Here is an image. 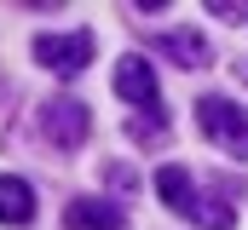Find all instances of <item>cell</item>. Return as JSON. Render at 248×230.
I'll return each instance as SVG.
<instances>
[{"label":"cell","instance_id":"1","mask_svg":"<svg viewBox=\"0 0 248 230\" xmlns=\"http://www.w3.org/2000/svg\"><path fill=\"white\" fill-rule=\"evenodd\" d=\"M116 92L127 98V110L139 115L127 132L139 138V144H156L162 138V127H168V110H162V86H156V63H144L139 52H127L116 63Z\"/></svg>","mask_w":248,"mask_h":230},{"label":"cell","instance_id":"2","mask_svg":"<svg viewBox=\"0 0 248 230\" xmlns=\"http://www.w3.org/2000/svg\"><path fill=\"white\" fill-rule=\"evenodd\" d=\"M156 196H162L173 213H185L190 225H202V230H231L237 225V213H231L219 196H202V190L190 184V167H179V161L156 167Z\"/></svg>","mask_w":248,"mask_h":230},{"label":"cell","instance_id":"3","mask_svg":"<svg viewBox=\"0 0 248 230\" xmlns=\"http://www.w3.org/2000/svg\"><path fill=\"white\" fill-rule=\"evenodd\" d=\"M196 127L225 150V156H237V161H248V110L237 104V98H219V92H208L202 104H196Z\"/></svg>","mask_w":248,"mask_h":230},{"label":"cell","instance_id":"4","mask_svg":"<svg viewBox=\"0 0 248 230\" xmlns=\"http://www.w3.org/2000/svg\"><path fill=\"white\" fill-rule=\"evenodd\" d=\"M35 121H41V138H46L52 150H81V138L93 132L87 104H81V98H63V92H58V98H46Z\"/></svg>","mask_w":248,"mask_h":230},{"label":"cell","instance_id":"5","mask_svg":"<svg viewBox=\"0 0 248 230\" xmlns=\"http://www.w3.org/2000/svg\"><path fill=\"white\" fill-rule=\"evenodd\" d=\"M35 63H46L52 75H81L93 63V35L69 29V35H35Z\"/></svg>","mask_w":248,"mask_h":230},{"label":"cell","instance_id":"6","mask_svg":"<svg viewBox=\"0 0 248 230\" xmlns=\"http://www.w3.org/2000/svg\"><path fill=\"white\" fill-rule=\"evenodd\" d=\"M63 225L69 230H127V207L104 201V196H81V201L63 207Z\"/></svg>","mask_w":248,"mask_h":230},{"label":"cell","instance_id":"7","mask_svg":"<svg viewBox=\"0 0 248 230\" xmlns=\"http://www.w3.org/2000/svg\"><path fill=\"white\" fill-rule=\"evenodd\" d=\"M35 219V190L17 178V172H0V225H29Z\"/></svg>","mask_w":248,"mask_h":230},{"label":"cell","instance_id":"8","mask_svg":"<svg viewBox=\"0 0 248 230\" xmlns=\"http://www.w3.org/2000/svg\"><path fill=\"white\" fill-rule=\"evenodd\" d=\"M162 52L173 58L179 69H208V63H214V46H208L196 29H173V35H162Z\"/></svg>","mask_w":248,"mask_h":230},{"label":"cell","instance_id":"9","mask_svg":"<svg viewBox=\"0 0 248 230\" xmlns=\"http://www.w3.org/2000/svg\"><path fill=\"white\" fill-rule=\"evenodd\" d=\"M104 178H110V190H122V196H133V190H139V172L122 167V161H110V167H104Z\"/></svg>","mask_w":248,"mask_h":230},{"label":"cell","instance_id":"10","mask_svg":"<svg viewBox=\"0 0 248 230\" xmlns=\"http://www.w3.org/2000/svg\"><path fill=\"white\" fill-rule=\"evenodd\" d=\"M208 12H214V17H248V6H231V0H225V6H219V0H208Z\"/></svg>","mask_w":248,"mask_h":230},{"label":"cell","instance_id":"11","mask_svg":"<svg viewBox=\"0 0 248 230\" xmlns=\"http://www.w3.org/2000/svg\"><path fill=\"white\" fill-rule=\"evenodd\" d=\"M237 81H243V86H248V58H237Z\"/></svg>","mask_w":248,"mask_h":230}]
</instances>
